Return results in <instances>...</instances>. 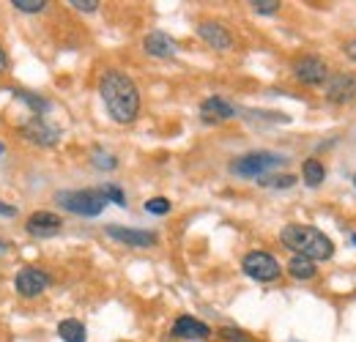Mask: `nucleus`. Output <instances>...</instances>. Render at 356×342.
<instances>
[{
  "instance_id": "nucleus-1",
  "label": "nucleus",
  "mask_w": 356,
  "mask_h": 342,
  "mask_svg": "<svg viewBox=\"0 0 356 342\" xmlns=\"http://www.w3.org/2000/svg\"><path fill=\"white\" fill-rule=\"evenodd\" d=\"M99 96L107 115L115 124H134L140 115V90L134 80L121 69H104L99 77Z\"/></svg>"
},
{
  "instance_id": "nucleus-2",
  "label": "nucleus",
  "mask_w": 356,
  "mask_h": 342,
  "mask_svg": "<svg viewBox=\"0 0 356 342\" xmlns=\"http://www.w3.org/2000/svg\"><path fill=\"white\" fill-rule=\"evenodd\" d=\"M280 241H282V247H288L293 255L310 257L312 263L329 260V257L334 255L332 238H329L323 230L312 227V225H299V222L285 225L282 233H280Z\"/></svg>"
},
{
  "instance_id": "nucleus-3",
  "label": "nucleus",
  "mask_w": 356,
  "mask_h": 342,
  "mask_svg": "<svg viewBox=\"0 0 356 342\" xmlns=\"http://www.w3.org/2000/svg\"><path fill=\"white\" fill-rule=\"evenodd\" d=\"M58 206L69 214H77V216H99L104 211L107 200L99 189H74V192H58L55 195Z\"/></svg>"
},
{
  "instance_id": "nucleus-4",
  "label": "nucleus",
  "mask_w": 356,
  "mask_h": 342,
  "mask_svg": "<svg viewBox=\"0 0 356 342\" xmlns=\"http://www.w3.org/2000/svg\"><path fill=\"white\" fill-rule=\"evenodd\" d=\"M285 162L282 154H274V151H250L238 159L230 162V172L238 175V178H264L268 170L280 168Z\"/></svg>"
},
{
  "instance_id": "nucleus-5",
  "label": "nucleus",
  "mask_w": 356,
  "mask_h": 342,
  "mask_svg": "<svg viewBox=\"0 0 356 342\" xmlns=\"http://www.w3.org/2000/svg\"><path fill=\"white\" fill-rule=\"evenodd\" d=\"M241 271L255 282H277L282 274V266L274 255H268L264 250H252L241 257Z\"/></svg>"
},
{
  "instance_id": "nucleus-6",
  "label": "nucleus",
  "mask_w": 356,
  "mask_h": 342,
  "mask_svg": "<svg viewBox=\"0 0 356 342\" xmlns=\"http://www.w3.org/2000/svg\"><path fill=\"white\" fill-rule=\"evenodd\" d=\"M49 274L39 266H22L14 277V291L22 296V299H39L49 288Z\"/></svg>"
},
{
  "instance_id": "nucleus-7",
  "label": "nucleus",
  "mask_w": 356,
  "mask_h": 342,
  "mask_svg": "<svg viewBox=\"0 0 356 342\" xmlns=\"http://www.w3.org/2000/svg\"><path fill=\"white\" fill-rule=\"evenodd\" d=\"M293 77L307 88H318L329 80V66L323 58L318 55H302L296 63H293Z\"/></svg>"
},
{
  "instance_id": "nucleus-8",
  "label": "nucleus",
  "mask_w": 356,
  "mask_h": 342,
  "mask_svg": "<svg viewBox=\"0 0 356 342\" xmlns=\"http://www.w3.org/2000/svg\"><path fill=\"white\" fill-rule=\"evenodd\" d=\"M104 233H107L113 241H118V244H124V247H132V250H151V247H156V241H159L156 233L140 230V227H127V225H107Z\"/></svg>"
},
{
  "instance_id": "nucleus-9",
  "label": "nucleus",
  "mask_w": 356,
  "mask_h": 342,
  "mask_svg": "<svg viewBox=\"0 0 356 342\" xmlns=\"http://www.w3.org/2000/svg\"><path fill=\"white\" fill-rule=\"evenodd\" d=\"M195 33H197V39H200V42L209 44V47H211V49H217V52H230V49H233V36H230V31L225 28L222 22L203 19V22H197Z\"/></svg>"
},
{
  "instance_id": "nucleus-10",
  "label": "nucleus",
  "mask_w": 356,
  "mask_h": 342,
  "mask_svg": "<svg viewBox=\"0 0 356 342\" xmlns=\"http://www.w3.org/2000/svg\"><path fill=\"white\" fill-rule=\"evenodd\" d=\"M19 134H22L28 142L42 145V148H52V145H58V140H60V131L55 127H49L44 118H39V115H33L28 124H22V127H19Z\"/></svg>"
},
{
  "instance_id": "nucleus-11",
  "label": "nucleus",
  "mask_w": 356,
  "mask_h": 342,
  "mask_svg": "<svg viewBox=\"0 0 356 342\" xmlns=\"http://www.w3.org/2000/svg\"><path fill=\"white\" fill-rule=\"evenodd\" d=\"M326 99H329L332 104H351L356 99L354 74H346V72L329 74V80H326Z\"/></svg>"
},
{
  "instance_id": "nucleus-12",
  "label": "nucleus",
  "mask_w": 356,
  "mask_h": 342,
  "mask_svg": "<svg viewBox=\"0 0 356 342\" xmlns=\"http://www.w3.org/2000/svg\"><path fill=\"white\" fill-rule=\"evenodd\" d=\"M25 230L36 238H49V236H58L63 230V219L52 211H33L25 222Z\"/></svg>"
},
{
  "instance_id": "nucleus-13",
  "label": "nucleus",
  "mask_w": 356,
  "mask_h": 342,
  "mask_svg": "<svg viewBox=\"0 0 356 342\" xmlns=\"http://www.w3.org/2000/svg\"><path fill=\"white\" fill-rule=\"evenodd\" d=\"M200 118L206 124H222V121H230L236 118V107L222 99V96H209L203 104H200Z\"/></svg>"
},
{
  "instance_id": "nucleus-14",
  "label": "nucleus",
  "mask_w": 356,
  "mask_h": 342,
  "mask_svg": "<svg viewBox=\"0 0 356 342\" xmlns=\"http://www.w3.org/2000/svg\"><path fill=\"white\" fill-rule=\"evenodd\" d=\"M143 49H145V55L165 60V58H173L178 52V42L173 36L162 33V31H154V33H148V36L143 39Z\"/></svg>"
},
{
  "instance_id": "nucleus-15",
  "label": "nucleus",
  "mask_w": 356,
  "mask_h": 342,
  "mask_svg": "<svg viewBox=\"0 0 356 342\" xmlns=\"http://www.w3.org/2000/svg\"><path fill=\"white\" fill-rule=\"evenodd\" d=\"M173 337H178V340H206V337H211V329L192 315H181L173 323Z\"/></svg>"
},
{
  "instance_id": "nucleus-16",
  "label": "nucleus",
  "mask_w": 356,
  "mask_h": 342,
  "mask_svg": "<svg viewBox=\"0 0 356 342\" xmlns=\"http://www.w3.org/2000/svg\"><path fill=\"white\" fill-rule=\"evenodd\" d=\"M58 337H60L63 342H86L88 340V329H86L83 320H77V318H66V320L58 323Z\"/></svg>"
},
{
  "instance_id": "nucleus-17",
  "label": "nucleus",
  "mask_w": 356,
  "mask_h": 342,
  "mask_svg": "<svg viewBox=\"0 0 356 342\" xmlns=\"http://www.w3.org/2000/svg\"><path fill=\"white\" fill-rule=\"evenodd\" d=\"M285 271H288L293 279H299V282H307V279H312V277L318 274L315 263H312L310 257H302V255L291 257V260H288V266H285Z\"/></svg>"
},
{
  "instance_id": "nucleus-18",
  "label": "nucleus",
  "mask_w": 356,
  "mask_h": 342,
  "mask_svg": "<svg viewBox=\"0 0 356 342\" xmlns=\"http://www.w3.org/2000/svg\"><path fill=\"white\" fill-rule=\"evenodd\" d=\"M302 178H305L307 186H321V184L326 181V168H323V162H318V159H305V165H302Z\"/></svg>"
},
{
  "instance_id": "nucleus-19",
  "label": "nucleus",
  "mask_w": 356,
  "mask_h": 342,
  "mask_svg": "<svg viewBox=\"0 0 356 342\" xmlns=\"http://www.w3.org/2000/svg\"><path fill=\"white\" fill-rule=\"evenodd\" d=\"M14 93H17V96H19V99L33 110V115H39V118L52 110V104H49L47 99H42V96H36V93H28V90H14Z\"/></svg>"
},
{
  "instance_id": "nucleus-20",
  "label": "nucleus",
  "mask_w": 356,
  "mask_h": 342,
  "mask_svg": "<svg viewBox=\"0 0 356 342\" xmlns=\"http://www.w3.org/2000/svg\"><path fill=\"white\" fill-rule=\"evenodd\" d=\"M90 162H93V168H99V170H115V168H118L115 154H110V151H104V148H96V151L90 154Z\"/></svg>"
},
{
  "instance_id": "nucleus-21",
  "label": "nucleus",
  "mask_w": 356,
  "mask_h": 342,
  "mask_svg": "<svg viewBox=\"0 0 356 342\" xmlns=\"http://www.w3.org/2000/svg\"><path fill=\"white\" fill-rule=\"evenodd\" d=\"M8 6H14L17 11H22V14H42L47 6V0H11Z\"/></svg>"
},
{
  "instance_id": "nucleus-22",
  "label": "nucleus",
  "mask_w": 356,
  "mask_h": 342,
  "mask_svg": "<svg viewBox=\"0 0 356 342\" xmlns=\"http://www.w3.org/2000/svg\"><path fill=\"white\" fill-rule=\"evenodd\" d=\"M261 186H274V189H288L296 184V175H264L258 181Z\"/></svg>"
},
{
  "instance_id": "nucleus-23",
  "label": "nucleus",
  "mask_w": 356,
  "mask_h": 342,
  "mask_svg": "<svg viewBox=\"0 0 356 342\" xmlns=\"http://www.w3.org/2000/svg\"><path fill=\"white\" fill-rule=\"evenodd\" d=\"M170 209H173V203H170L168 197H151V200H145V211L154 216L170 214Z\"/></svg>"
},
{
  "instance_id": "nucleus-24",
  "label": "nucleus",
  "mask_w": 356,
  "mask_h": 342,
  "mask_svg": "<svg viewBox=\"0 0 356 342\" xmlns=\"http://www.w3.org/2000/svg\"><path fill=\"white\" fill-rule=\"evenodd\" d=\"M99 192L104 195V200H107V203H115V206H127V195H124V192H121L115 184H104Z\"/></svg>"
},
{
  "instance_id": "nucleus-25",
  "label": "nucleus",
  "mask_w": 356,
  "mask_h": 342,
  "mask_svg": "<svg viewBox=\"0 0 356 342\" xmlns=\"http://www.w3.org/2000/svg\"><path fill=\"white\" fill-rule=\"evenodd\" d=\"M217 334H220L225 342H250V334H244V332L236 329V326H222Z\"/></svg>"
},
{
  "instance_id": "nucleus-26",
  "label": "nucleus",
  "mask_w": 356,
  "mask_h": 342,
  "mask_svg": "<svg viewBox=\"0 0 356 342\" xmlns=\"http://www.w3.org/2000/svg\"><path fill=\"white\" fill-rule=\"evenodd\" d=\"M250 6H252L255 14H277L282 3H280V0H252Z\"/></svg>"
},
{
  "instance_id": "nucleus-27",
  "label": "nucleus",
  "mask_w": 356,
  "mask_h": 342,
  "mask_svg": "<svg viewBox=\"0 0 356 342\" xmlns=\"http://www.w3.org/2000/svg\"><path fill=\"white\" fill-rule=\"evenodd\" d=\"M69 6H72V8H77V11H96V8H99V3H96V0H69Z\"/></svg>"
},
{
  "instance_id": "nucleus-28",
  "label": "nucleus",
  "mask_w": 356,
  "mask_h": 342,
  "mask_svg": "<svg viewBox=\"0 0 356 342\" xmlns=\"http://www.w3.org/2000/svg\"><path fill=\"white\" fill-rule=\"evenodd\" d=\"M0 216H8V219H11V216H17V209L8 206L6 200H0Z\"/></svg>"
},
{
  "instance_id": "nucleus-29",
  "label": "nucleus",
  "mask_w": 356,
  "mask_h": 342,
  "mask_svg": "<svg viewBox=\"0 0 356 342\" xmlns=\"http://www.w3.org/2000/svg\"><path fill=\"white\" fill-rule=\"evenodd\" d=\"M343 52H346V55H348V58H351V60L356 63V39H351V42H346V47H343Z\"/></svg>"
},
{
  "instance_id": "nucleus-30",
  "label": "nucleus",
  "mask_w": 356,
  "mask_h": 342,
  "mask_svg": "<svg viewBox=\"0 0 356 342\" xmlns=\"http://www.w3.org/2000/svg\"><path fill=\"white\" fill-rule=\"evenodd\" d=\"M6 72H8V55H6V49L0 44V74H6Z\"/></svg>"
},
{
  "instance_id": "nucleus-31",
  "label": "nucleus",
  "mask_w": 356,
  "mask_h": 342,
  "mask_svg": "<svg viewBox=\"0 0 356 342\" xmlns=\"http://www.w3.org/2000/svg\"><path fill=\"white\" fill-rule=\"evenodd\" d=\"M8 250H11V244H8L6 238H0V257H3V255H8Z\"/></svg>"
},
{
  "instance_id": "nucleus-32",
  "label": "nucleus",
  "mask_w": 356,
  "mask_h": 342,
  "mask_svg": "<svg viewBox=\"0 0 356 342\" xmlns=\"http://www.w3.org/2000/svg\"><path fill=\"white\" fill-rule=\"evenodd\" d=\"M3 151H6V148H3V142H0V156H3Z\"/></svg>"
},
{
  "instance_id": "nucleus-33",
  "label": "nucleus",
  "mask_w": 356,
  "mask_h": 342,
  "mask_svg": "<svg viewBox=\"0 0 356 342\" xmlns=\"http://www.w3.org/2000/svg\"><path fill=\"white\" fill-rule=\"evenodd\" d=\"M351 241H354V244H356V233H354V236H351Z\"/></svg>"
},
{
  "instance_id": "nucleus-34",
  "label": "nucleus",
  "mask_w": 356,
  "mask_h": 342,
  "mask_svg": "<svg viewBox=\"0 0 356 342\" xmlns=\"http://www.w3.org/2000/svg\"><path fill=\"white\" fill-rule=\"evenodd\" d=\"M354 186H356V175H354Z\"/></svg>"
}]
</instances>
